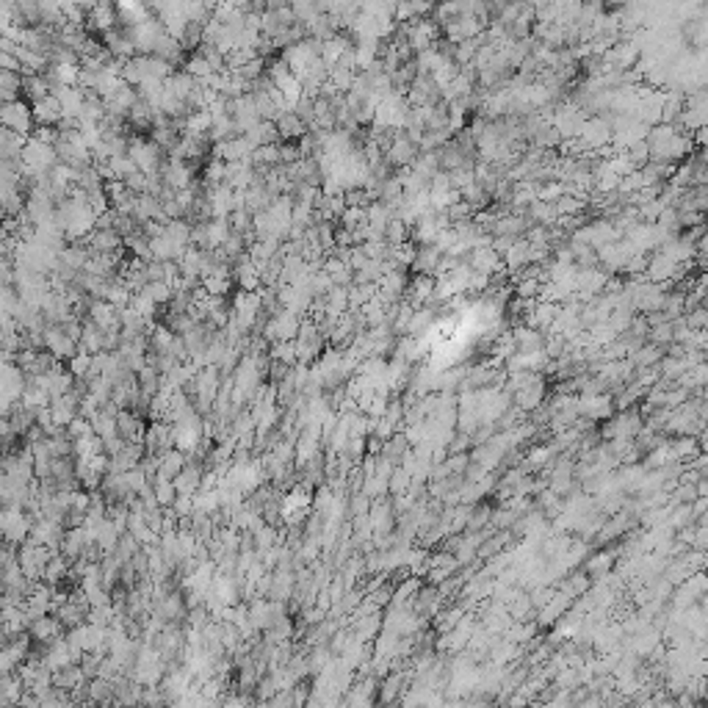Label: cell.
Listing matches in <instances>:
<instances>
[{
	"label": "cell",
	"instance_id": "2",
	"mask_svg": "<svg viewBox=\"0 0 708 708\" xmlns=\"http://www.w3.org/2000/svg\"><path fill=\"white\" fill-rule=\"evenodd\" d=\"M161 147L152 141V138H141V136H136L131 138V155L133 164L138 166V172L147 177L158 175V166H161Z\"/></svg>",
	"mask_w": 708,
	"mask_h": 708
},
{
	"label": "cell",
	"instance_id": "11",
	"mask_svg": "<svg viewBox=\"0 0 708 708\" xmlns=\"http://www.w3.org/2000/svg\"><path fill=\"white\" fill-rule=\"evenodd\" d=\"M578 138H581L584 147L595 150V147H603V144L612 138V128H609L603 119H592V122H586V125L581 128Z\"/></svg>",
	"mask_w": 708,
	"mask_h": 708
},
{
	"label": "cell",
	"instance_id": "16",
	"mask_svg": "<svg viewBox=\"0 0 708 708\" xmlns=\"http://www.w3.org/2000/svg\"><path fill=\"white\" fill-rule=\"evenodd\" d=\"M432 296H435V277H432V274H421V277L412 282L409 305H412V308H421V305L429 302Z\"/></svg>",
	"mask_w": 708,
	"mask_h": 708
},
{
	"label": "cell",
	"instance_id": "10",
	"mask_svg": "<svg viewBox=\"0 0 708 708\" xmlns=\"http://www.w3.org/2000/svg\"><path fill=\"white\" fill-rule=\"evenodd\" d=\"M202 479H205V473H202V468L199 465H194V462H188L185 468H183V473L175 479V487H177V495H199L202 492Z\"/></svg>",
	"mask_w": 708,
	"mask_h": 708
},
{
	"label": "cell",
	"instance_id": "26",
	"mask_svg": "<svg viewBox=\"0 0 708 708\" xmlns=\"http://www.w3.org/2000/svg\"><path fill=\"white\" fill-rule=\"evenodd\" d=\"M589 573H598V575H603L609 568H612V553H601V556H592L589 559Z\"/></svg>",
	"mask_w": 708,
	"mask_h": 708
},
{
	"label": "cell",
	"instance_id": "25",
	"mask_svg": "<svg viewBox=\"0 0 708 708\" xmlns=\"http://www.w3.org/2000/svg\"><path fill=\"white\" fill-rule=\"evenodd\" d=\"M409 485H412V476H409V473H407L404 468H396V471L391 473V492H396V495H404Z\"/></svg>",
	"mask_w": 708,
	"mask_h": 708
},
{
	"label": "cell",
	"instance_id": "4",
	"mask_svg": "<svg viewBox=\"0 0 708 708\" xmlns=\"http://www.w3.org/2000/svg\"><path fill=\"white\" fill-rule=\"evenodd\" d=\"M261 310H263V296L261 294H249V291H241L232 302V321L241 327V332L252 329L255 321L261 318Z\"/></svg>",
	"mask_w": 708,
	"mask_h": 708
},
{
	"label": "cell",
	"instance_id": "21",
	"mask_svg": "<svg viewBox=\"0 0 708 708\" xmlns=\"http://www.w3.org/2000/svg\"><path fill=\"white\" fill-rule=\"evenodd\" d=\"M141 706L144 708H169V697L161 686H144L141 695Z\"/></svg>",
	"mask_w": 708,
	"mask_h": 708
},
{
	"label": "cell",
	"instance_id": "1",
	"mask_svg": "<svg viewBox=\"0 0 708 708\" xmlns=\"http://www.w3.org/2000/svg\"><path fill=\"white\" fill-rule=\"evenodd\" d=\"M0 119L3 128L22 138H31L37 131V119H34V105L28 100H14V103H3L0 108Z\"/></svg>",
	"mask_w": 708,
	"mask_h": 708
},
{
	"label": "cell",
	"instance_id": "9",
	"mask_svg": "<svg viewBox=\"0 0 708 708\" xmlns=\"http://www.w3.org/2000/svg\"><path fill=\"white\" fill-rule=\"evenodd\" d=\"M388 161L396 164V166H412L418 158V144L409 141V136H393L391 138V150H388Z\"/></svg>",
	"mask_w": 708,
	"mask_h": 708
},
{
	"label": "cell",
	"instance_id": "13",
	"mask_svg": "<svg viewBox=\"0 0 708 708\" xmlns=\"http://www.w3.org/2000/svg\"><path fill=\"white\" fill-rule=\"evenodd\" d=\"M274 125H277V133H280V138H288V141H296V138L302 141V138L308 136V125H305V122H302V119H299V117H296L294 111L282 114V117H280V119H277Z\"/></svg>",
	"mask_w": 708,
	"mask_h": 708
},
{
	"label": "cell",
	"instance_id": "14",
	"mask_svg": "<svg viewBox=\"0 0 708 708\" xmlns=\"http://www.w3.org/2000/svg\"><path fill=\"white\" fill-rule=\"evenodd\" d=\"M471 268L476 271V274H492V271H498L501 268V255L492 249V247H482V249H473V255H471Z\"/></svg>",
	"mask_w": 708,
	"mask_h": 708
},
{
	"label": "cell",
	"instance_id": "27",
	"mask_svg": "<svg viewBox=\"0 0 708 708\" xmlns=\"http://www.w3.org/2000/svg\"><path fill=\"white\" fill-rule=\"evenodd\" d=\"M368 504H371V498H368L365 492L354 495V498H352V515H354V518H362V515H368Z\"/></svg>",
	"mask_w": 708,
	"mask_h": 708
},
{
	"label": "cell",
	"instance_id": "15",
	"mask_svg": "<svg viewBox=\"0 0 708 708\" xmlns=\"http://www.w3.org/2000/svg\"><path fill=\"white\" fill-rule=\"evenodd\" d=\"M578 412H584L586 418H606V415H612V401H609V396H581Z\"/></svg>",
	"mask_w": 708,
	"mask_h": 708
},
{
	"label": "cell",
	"instance_id": "7",
	"mask_svg": "<svg viewBox=\"0 0 708 708\" xmlns=\"http://www.w3.org/2000/svg\"><path fill=\"white\" fill-rule=\"evenodd\" d=\"M435 39H438V25L429 22V20H424V22L412 20V25L407 28V44H412V47L421 50V53L432 50Z\"/></svg>",
	"mask_w": 708,
	"mask_h": 708
},
{
	"label": "cell",
	"instance_id": "12",
	"mask_svg": "<svg viewBox=\"0 0 708 708\" xmlns=\"http://www.w3.org/2000/svg\"><path fill=\"white\" fill-rule=\"evenodd\" d=\"M88 28H97V31H103V37L105 34H111L114 28H117V8L114 6H108V3H97V6H91V14H88Z\"/></svg>",
	"mask_w": 708,
	"mask_h": 708
},
{
	"label": "cell",
	"instance_id": "20",
	"mask_svg": "<svg viewBox=\"0 0 708 708\" xmlns=\"http://www.w3.org/2000/svg\"><path fill=\"white\" fill-rule=\"evenodd\" d=\"M515 343L523 349V352H539L542 349V335L537 329H518L515 332Z\"/></svg>",
	"mask_w": 708,
	"mask_h": 708
},
{
	"label": "cell",
	"instance_id": "17",
	"mask_svg": "<svg viewBox=\"0 0 708 708\" xmlns=\"http://www.w3.org/2000/svg\"><path fill=\"white\" fill-rule=\"evenodd\" d=\"M401 689H404V675H398V672H391L385 681H382V686L376 689L379 692V700L385 703V706H391V703H396L398 695H401Z\"/></svg>",
	"mask_w": 708,
	"mask_h": 708
},
{
	"label": "cell",
	"instance_id": "22",
	"mask_svg": "<svg viewBox=\"0 0 708 708\" xmlns=\"http://www.w3.org/2000/svg\"><path fill=\"white\" fill-rule=\"evenodd\" d=\"M155 498H158V504L164 506V509H172L175 506V501L180 498L177 495V487L175 482H155Z\"/></svg>",
	"mask_w": 708,
	"mask_h": 708
},
{
	"label": "cell",
	"instance_id": "8",
	"mask_svg": "<svg viewBox=\"0 0 708 708\" xmlns=\"http://www.w3.org/2000/svg\"><path fill=\"white\" fill-rule=\"evenodd\" d=\"M34 119H37V128H58V125L64 122L61 103L50 94L47 100H42V103L34 105Z\"/></svg>",
	"mask_w": 708,
	"mask_h": 708
},
{
	"label": "cell",
	"instance_id": "6",
	"mask_svg": "<svg viewBox=\"0 0 708 708\" xmlns=\"http://www.w3.org/2000/svg\"><path fill=\"white\" fill-rule=\"evenodd\" d=\"M28 634H31V639H34L37 645H53L55 639L67 636V634H64V622L55 617V615L34 620V622L28 625Z\"/></svg>",
	"mask_w": 708,
	"mask_h": 708
},
{
	"label": "cell",
	"instance_id": "23",
	"mask_svg": "<svg viewBox=\"0 0 708 708\" xmlns=\"http://www.w3.org/2000/svg\"><path fill=\"white\" fill-rule=\"evenodd\" d=\"M589 589V578H584V575H570L565 584H562V595L565 598H578V595H584Z\"/></svg>",
	"mask_w": 708,
	"mask_h": 708
},
{
	"label": "cell",
	"instance_id": "5",
	"mask_svg": "<svg viewBox=\"0 0 708 708\" xmlns=\"http://www.w3.org/2000/svg\"><path fill=\"white\" fill-rule=\"evenodd\" d=\"M324 349V332L318 329L315 321H305L299 335H296V354H299V362L302 365H310L318 354Z\"/></svg>",
	"mask_w": 708,
	"mask_h": 708
},
{
	"label": "cell",
	"instance_id": "18",
	"mask_svg": "<svg viewBox=\"0 0 708 708\" xmlns=\"http://www.w3.org/2000/svg\"><path fill=\"white\" fill-rule=\"evenodd\" d=\"M542 393H545L542 379L531 382L529 388H523V391H518V393H515V396H518V407H520V409H537V407H539V401H542Z\"/></svg>",
	"mask_w": 708,
	"mask_h": 708
},
{
	"label": "cell",
	"instance_id": "24",
	"mask_svg": "<svg viewBox=\"0 0 708 708\" xmlns=\"http://www.w3.org/2000/svg\"><path fill=\"white\" fill-rule=\"evenodd\" d=\"M67 435L72 438V440H84V438H91L94 435V426H91V421H86V418H75L70 426H67Z\"/></svg>",
	"mask_w": 708,
	"mask_h": 708
},
{
	"label": "cell",
	"instance_id": "3",
	"mask_svg": "<svg viewBox=\"0 0 708 708\" xmlns=\"http://www.w3.org/2000/svg\"><path fill=\"white\" fill-rule=\"evenodd\" d=\"M44 349L53 354L58 362H61V360L70 362L75 354L81 352V343H78L75 338H70L67 329H64L61 324H47V327H44Z\"/></svg>",
	"mask_w": 708,
	"mask_h": 708
},
{
	"label": "cell",
	"instance_id": "19",
	"mask_svg": "<svg viewBox=\"0 0 708 708\" xmlns=\"http://www.w3.org/2000/svg\"><path fill=\"white\" fill-rule=\"evenodd\" d=\"M404 457H407V438H404V435H393L391 440L382 445V459L398 462V459H404Z\"/></svg>",
	"mask_w": 708,
	"mask_h": 708
}]
</instances>
